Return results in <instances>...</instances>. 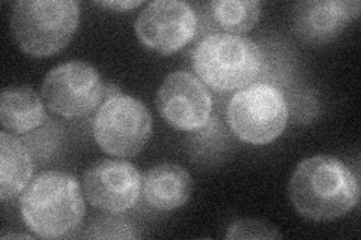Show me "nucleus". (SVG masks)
I'll use <instances>...</instances> for the list:
<instances>
[{"label":"nucleus","mask_w":361,"mask_h":240,"mask_svg":"<svg viewBox=\"0 0 361 240\" xmlns=\"http://www.w3.org/2000/svg\"><path fill=\"white\" fill-rule=\"evenodd\" d=\"M85 239H137L135 227L123 218L103 215L94 220L83 233Z\"/></svg>","instance_id":"nucleus-16"},{"label":"nucleus","mask_w":361,"mask_h":240,"mask_svg":"<svg viewBox=\"0 0 361 240\" xmlns=\"http://www.w3.org/2000/svg\"><path fill=\"white\" fill-rule=\"evenodd\" d=\"M211 17L223 33L243 35L261 18L262 6L257 0H216L208 5Z\"/></svg>","instance_id":"nucleus-15"},{"label":"nucleus","mask_w":361,"mask_h":240,"mask_svg":"<svg viewBox=\"0 0 361 240\" xmlns=\"http://www.w3.org/2000/svg\"><path fill=\"white\" fill-rule=\"evenodd\" d=\"M160 116L178 131H197L212 113V98L202 80L188 71L169 74L157 94Z\"/></svg>","instance_id":"nucleus-9"},{"label":"nucleus","mask_w":361,"mask_h":240,"mask_svg":"<svg viewBox=\"0 0 361 240\" xmlns=\"http://www.w3.org/2000/svg\"><path fill=\"white\" fill-rule=\"evenodd\" d=\"M143 2L140 0H130V2H101L99 5L107 9H115V11H128V9H134L140 6Z\"/></svg>","instance_id":"nucleus-18"},{"label":"nucleus","mask_w":361,"mask_h":240,"mask_svg":"<svg viewBox=\"0 0 361 240\" xmlns=\"http://www.w3.org/2000/svg\"><path fill=\"white\" fill-rule=\"evenodd\" d=\"M143 188L139 168L123 159H101L83 175V189L89 204L109 213L134 208Z\"/></svg>","instance_id":"nucleus-10"},{"label":"nucleus","mask_w":361,"mask_h":240,"mask_svg":"<svg viewBox=\"0 0 361 240\" xmlns=\"http://www.w3.org/2000/svg\"><path fill=\"white\" fill-rule=\"evenodd\" d=\"M41 98L45 107L62 118H85L104 98V84L97 68L82 61L66 62L45 75Z\"/></svg>","instance_id":"nucleus-7"},{"label":"nucleus","mask_w":361,"mask_h":240,"mask_svg":"<svg viewBox=\"0 0 361 240\" xmlns=\"http://www.w3.org/2000/svg\"><path fill=\"white\" fill-rule=\"evenodd\" d=\"M289 200L309 221H334L351 212L360 200L354 171L331 155H314L301 161L289 180Z\"/></svg>","instance_id":"nucleus-1"},{"label":"nucleus","mask_w":361,"mask_h":240,"mask_svg":"<svg viewBox=\"0 0 361 240\" xmlns=\"http://www.w3.org/2000/svg\"><path fill=\"white\" fill-rule=\"evenodd\" d=\"M361 4L349 0H306L292 11L297 37L312 45H325L342 35L360 15Z\"/></svg>","instance_id":"nucleus-11"},{"label":"nucleus","mask_w":361,"mask_h":240,"mask_svg":"<svg viewBox=\"0 0 361 240\" xmlns=\"http://www.w3.org/2000/svg\"><path fill=\"white\" fill-rule=\"evenodd\" d=\"M80 21L75 0H23L11 13V32L18 47L33 57L62 51Z\"/></svg>","instance_id":"nucleus-4"},{"label":"nucleus","mask_w":361,"mask_h":240,"mask_svg":"<svg viewBox=\"0 0 361 240\" xmlns=\"http://www.w3.org/2000/svg\"><path fill=\"white\" fill-rule=\"evenodd\" d=\"M196 75L220 92L241 90L261 77L265 56L261 45L241 35L211 33L191 53Z\"/></svg>","instance_id":"nucleus-3"},{"label":"nucleus","mask_w":361,"mask_h":240,"mask_svg":"<svg viewBox=\"0 0 361 240\" xmlns=\"http://www.w3.org/2000/svg\"><path fill=\"white\" fill-rule=\"evenodd\" d=\"M199 20L193 6L179 0H157L145 6L135 20L140 42L160 54H173L196 37Z\"/></svg>","instance_id":"nucleus-8"},{"label":"nucleus","mask_w":361,"mask_h":240,"mask_svg":"<svg viewBox=\"0 0 361 240\" xmlns=\"http://www.w3.org/2000/svg\"><path fill=\"white\" fill-rule=\"evenodd\" d=\"M142 194L152 209L171 212L187 204L193 194V179L178 164H158L146 173Z\"/></svg>","instance_id":"nucleus-12"},{"label":"nucleus","mask_w":361,"mask_h":240,"mask_svg":"<svg viewBox=\"0 0 361 240\" xmlns=\"http://www.w3.org/2000/svg\"><path fill=\"white\" fill-rule=\"evenodd\" d=\"M232 132L244 143L262 146L283 134L289 108L281 90L269 83H253L236 92L226 110Z\"/></svg>","instance_id":"nucleus-5"},{"label":"nucleus","mask_w":361,"mask_h":240,"mask_svg":"<svg viewBox=\"0 0 361 240\" xmlns=\"http://www.w3.org/2000/svg\"><path fill=\"white\" fill-rule=\"evenodd\" d=\"M20 213L38 237L70 236L86 215L82 187L75 176L65 171H44L30 180L20 196Z\"/></svg>","instance_id":"nucleus-2"},{"label":"nucleus","mask_w":361,"mask_h":240,"mask_svg":"<svg viewBox=\"0 0 361 240\" xmlns=\"http://www.w3.org/2000/svg\"><path fill=\"white\" fill-rule=\"evenodd\" d=\"M33 175L32 155L25 143L8 132L0 134V200L20 197Z\"/></svg>","instance_id":"nucleus-13"},{"label":"nucleus","mask_w":361,"mask_h":240,"mask_svg":"<svg viewBox=\"0 0 361 240\" xmlns=\"http://www.w3.org/2000/svg\"><path fill=\"white\" fill-rule=\"evenodd\" d=\"M45 120L42 98L30 87H8L0 96V122L5 131L26 134Z\"/></svg>","instance_id":"nucleus-14"},{"label":"nucleus","mask_w":361,"mask_h":240,"mask_svg":"<svg viewBox=\"0 0 361 240\" xmlns=\"http://www.w3.org/2000/svg\"><path fill=\"white\" fill-rule=\"evenodd\" d=\"M9 237H13V239H25V237H27V239H30V236H27V234H5L4 236V239H9Z\"/></svg>","instance_id":"nucleus-19"},{"label":"nucleus","mask_w":361,"mask_h":240,"mask_svg":"<svg viewBox=\"0 0 361 240\" xmlns=\"http://www.w3.org/2000/svg\"><path fill=\"white\" fill-rule=\"evenodd\" d=\"M280 237H281V233L276 227L262 221H255V220L236 221L228 228V232H226V239H232V240L280 239Z\"/></svg>","instance_id":"nucleus-17"},{"label":"nucleus","mask_w":361,"mask_h":240,"mask_svg":"<svg viewBox=\"0 0 361 240\" xmlns=\"http://www.w3.org/2000/svg\"><path fill=\"white\" fill-rule=\"evenodd\" d=\"M92 132L97 144L107 155L135 156L151 139L152 116L142 101L118 92L99 106Z\"/></svg>","instance_id":"nucleus-6"}]
</instances>
